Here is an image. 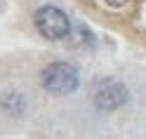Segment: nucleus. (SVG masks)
I'll return each mask as SVG.
<instances>
[{
    "label": "nucleus",
    "instance_id": "obj_1",
    "mask_svg": "<svg viewBox=\"0 0 146 139\" xmlns=\"http://www.w3.org/2000/svg\"><path fill=\"white\" fill-rule=\"evenodd\" d=\"M42 87L50 92L52 97H66L73 94L80 85L78 69L68 61H52L42 69Z\"/></svg>",
    "mask_w": 146,
    "mask_h": 139
},
{
    "label": "nucleus",
    "instance_id": "obj_2",
    "mask_svg": "<svg viewBox=\"0 0 146 139\" xmlns=\"http://www.w3.org/2000/svg\"><path fill=\"white\" fill-rule=\"evenodd\" d=\"M33 26L47 40H64V38H68L73 24L64 10H59L54 5H42L33 14Z\"/></svg>",
    "mask_w": 146,
    "mask_h": 139
},
{
    "label": "nucleus",
    "instance_id": "obj_3",
    "mask_svg": "<svg viewBox=\"0 0 146 139\" xmlns=\"http://www.w3.org/2000/svg\"><path fill=\"white\" fill-rule=\"evenodd\" d=\"M92 101L99 111H115L127 101V87L113 78L97 80V85L92 90Z\"/></svg>",
    "mask_w": 146,
    "mask_h": 139
},
{
    "label": "nucleus",
    "instance_id": "obj_4",
    "mask_svg": "<svg viewBox=\"0 0 146 139\" xmlns=\"http://www.w3.org/2000/svg\"><path fill=\"white\" fill-rule=\"evenodd\" d=\"M0 108L5 113H12V116H21L24 108H26V97L21 92H5L0 97Z\"/></svg>",
    "mask_w": 146,
    "mask_h": 139
},
{
    "label": "nucleus",
    "instance_id": "obj_5",
    "mask_svg": "<svg viewBox=\"0 0 146 139\" xmlns=\"http://www.w3.org/2000/svg\"><path fill=\"white\" fill-rule=\"evenodd\" d=\"M68 38H73V45H78V47H92L94 45V35H92V31L87 29V26H83V24H76V26H71V33H68Z\"/></svg>",
    "mask_w": 146,
    "mask_h": 139
},
{
    "label": "nucleus",
    "instance_id": "obj_6",
    "mask_svg": "<svg viewBox=\"0 0 146 139\" xmlns=\"http://www.w3.org/2000/svg\"><path fill=\"white\" fill-rule=\"evenodd\" d=\"M102 3H104L106 7H111V10H123L130 0H102Z\"/></svg>",
    "mask_w": 146,
    "mask_h": 139
}]
</instances>
